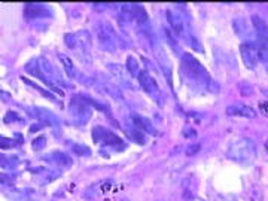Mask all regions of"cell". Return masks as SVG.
<instances>
[{
  "label": "cell",
  "mask_w": 268,
  "mask_h": 201,
  "mask_svg": "<svg viewBox=\"0 0 268 201\" xmlns=\"http://www.w3.org/2000/svg\"><path fill=\"white\" fill-rule=\"evenodd\" d=\"M198 149H200V146L198 145H192V146H189L188 149H186V155H195L197 152H198Z\"/></svg>",
  "instance_id": "7c38bea8"
},
{
  "label": "cell",
  "mask_w": 268,
  "mask_h": 201,
  "mask_svg": "<svg viewBox=\"0 0 268 201\" xmlns=\"http://www.w3.org/2000/svg\"><path fill=\"white\" fill-rule=\"evenodd\" d=\"M218 201H232V200H231V198H224V197H222V198L218 200Z\"/></svg>",
  "instance_id": "9a60e30c"
},
{
  "label": "cell",
  "mask_w": 268,
  "mask_h": 201,
  "mask_svg": "<svg viewBox=\"0 0 268 201\" xmlns=\"http://www.w3.org/2000/svg\"><path fill=\"white\" fill-rule=\"evenodd\" d=\"M227 115H229V117H237V118L253 120V118H256V110L247 104H232V106L227 107Z\"/></svg>",
  "instance_id": "277c9868"
},
{
  "label": "cell",
  "mask_w": 268,
  "mask_h": 201,
  "mask_svg": "<svg viewBox=\"0 0 268 201\" xmlns=\"http://www.w3.org/2000/svg\"><path fill=\"white\" fill-rule=\"evenodd\" d=\"M240 54L245 66L249 70H255L259 63V45L253 42H245L240 46Z\"/></svg>",
  "instance_id": "7a4b0ae2"
},
{
  "label": "cell",
  "mask_w": 268,
  "mask_h": 201,
  "mask_svg": "<svg viewBox=\"0 0 268 201\" xmlns=\"http://www.w3.org/2000/svg\"><path fill=\"white\" fill-rule=\"evenodd\" d=\"M259 107H261V110H262L265 115H268V103H267V101H261V103H259Z\"/></svg>",
  "instance_id": "4fadbf2b"
},
{
  "label": "cell",
  "mask_w": 268,
  "mask_h": 201,
  "mask_svg": "<svg viewBox=\"0 0 268 201\" xmlns=\"http://www.w3.org/2000/svg\"><path fill=\"white\" fill-rule=\"evenodd\" d=\"M127 70L133 75V76H137L139 78V75H140V69H139V63H137V60L134 59V57H128L127 59Z\"/></svg>",
  "instance_id": "ba28073f"
},
{
  "label": "cell",
  "mask_w": 268,
  "mask_h": 201,
  "mask_svg": "<svg viewBox=\"0 0 268 201\" xmlns=\"http://www.w3.org/2000/svg\"><path fill=\"white\" fill-rule=\"evenodd\" d=\"M139 82H140V85L144 88V91L146 93H149L151 96H154V97H157L158 94H160V87H158V83L155 82V79L149 75L146 70H142L140 72V75H139Z\"/></svg>",
  "instance_id": "5b68a950"
},
{
  "label": "cell",
  "mask_w": 268,
  "mask_h": 201,
  "mask_svg": "<svg viewBox=\"0 0 268 201\" xmlns=\"http://www.w3.org/2000/svg\"><path fill=\"white\" fill-rule=\"evenodd\" d=\"M189 201H204L203 198H200V197H194V198H191Z\"/></svg>",
  "instance_id": "5bb4252c"
},
{
  "label": "cell",
  "mask_w": 268,
  "mask_h": 201,
  "mask_svg": "<svg viewBox=\"0 0 268 201\" xmlns=\"http://www.w3.org/2000/svg\"><path fill=\"white\" fill-rule=\"evenodd\" d=\"M259 61L265 66L268 72V38H264V40L259 45Z\"/></svg>",
  "instance_id": "52a82bcc"
},
{
  "label": "cell",
  "mask_w": 268,
  "mask_h": 201,
  "mask_svg": "<svg viewBox=\"0 0 268 201\" xmlns=\"http://www.w3.org/2000/svg\"><path fill=\"white\" fill-rule=\"evenodd\" d=\"M265 149H267V152H268V140H267V143H265Z\"/></svg>",
  "instance_id": "2e32d148"
},
{
  "label": "cell",
  "mask_w": 268,
  "mask_h": 201,
  "mask_svg": "<svg viewBox=\"0 0 268 201\" xmlns=\"http://www.w3.org/2000/svg\"><path fill=\"white\" fill-rule=\"evenodd\" d=\"M227 157L242 165H250L256 160V146L246 137L232 140L227 148Z\"/></svg>",
  "instance_id": "6da1fadb"
},
{
  "label": "cell",
  "mask_w": 268,
  "mask_h": 201,
  "mask_svg": "<svg viewBox=\"0 0 268 201\" xmlns=\"http://www.w3.org/2000/svg\"><path fill=\"white\" fill-rule=\"evenodd\" d=\"M252 20H253V24H255V28H256V32L261 35V36H265V33L268 32V28H267V24H265V21L264 20H261L259 17H252Z\"/></svg>",
  "instance_id": "30bf717a"
},
{
  "label": "cell",
  "mask_w": 268,
  "mask_h": 201,
  "mask_svg": "<svg viewBox=\"0 0 268 201\" xmlns=\"http://www.w3.org/2000/svg\"><path fill=\"white\" fill-rule=\"evenodd\" d=\"M99 131L102 133L100 140H102L103 143H106V145L116 146V145H121V143H123V140L119 139L116 134H113L112 131H107V130H104V128H99Z\"/></svg>",
  "instance_id": "8992f818"
},
{
  "label": "cell",
  "mask_w": 268,
  "mask_h": 201,
  "mask_svg": "<svg viewBox=\"0 0 268 201\" xmlns=\"http://www.w3.org/2000/svg\"><path fill=\"white\" fill-rule=\"evenodd\" d=\"M43 8L41 5H30V6H25V15H30V18L33 17H42L43 15Z\"/></svg>",
  "instance_id": "9c48e42d"
},
{
  "label": "cell",
  "mask_w": 268,
  "mask_h": 201,
  "mask_svg": "<svg viewBox=\"0 0 268 201\" xmlns=\"http://www.w3.org/2000/svg\"><path fill=\"white\" fill-rule=\"evenodd\" d=\"M265 93H267V96H268V91H265Z\"/></svg>",
  "instance_id": "e0dca14e"
},
{
  "label": "cell",
  "mask_w": 268,
  "mask_h": 201,
  "mask_svg": "<svg viewBox=\"0 0 268 201\" xmlns=\"http://www.w3.org/2000/svg\"><path fill=\"white\" fill-rule=\"evenodd\" d=\"M60 60H62V63H63V66L66 67V72L70 75V76H75V66H73V63H72V60L69 59V57H66V55H63V54H60Z\"/></svg>",
  "instance_id": "8fae6325"
},
{
  "label": "cell",
  "mask_w": 268,
  "mask_h": 201,
  "mask_svg": "<svg viewBox=\"0 0 268 201\" xmlns=\"http://www.w3.org/2000/svg\"><path fill=\"white\" fill-rule=\"evenodd\" d=\"M66 43L69 48L75 49V48H79V49H86L89 45H91V38L86 32H79V33H69L66 38H64Z\"/></svg>",
  "instance_id": "3957f363"
}]
</instances>
